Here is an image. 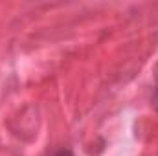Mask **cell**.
Returning <instances> with one entry per match:
<instances>
[{"mask_svg":"<svg viewBox=\"0 0 158 156\" xmlns=\"http://www.w3.org/2000/svg\"><path fill=\"white\" fill-rule=\"evenodd\" d=\"M53 156H74V154H72L70 151H57Z\"/></svg>","mask_w":158,"mask_h":156,"instance_id":"1","label":"cell"},{"mask_svg":"<svg viewBox=\"0 0 158 156\" xmlns=\"http://www.w3.org/2000/svg\"><path fill=\"white\" fill-rule=\"evenodd\" d=\"M155 101H156V109H158V88H156V92H155Z\"/></svg>","mask_w":158,"mask_h":156,"instance_id":"2","label":"cell"}]
</instances>
